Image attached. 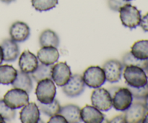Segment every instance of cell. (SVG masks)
<instances>
[{"label": "cell", "instance_id": "32", "mask_svg": "<svg viewBox=\"0 0 148 123\" xmlns=\"http://www.w3.org/2000/svg\"><path fill=\"white\" fill-rule=\"evenodd\" d=\"M108 122H118V123H125L126 122V120H125V117H124V114H121V115H119L115 117L114 118H113L112 120H110Z\"/></svg>", "mask_w": 148, "mask_h": 123}, {"label": "cell", "instance_id": "36", "mask_svg": "<svg viewBox=\"0 0 148 123\" xmlns=\"http://www.w3.org/2000/svg\"><path fill=\"white\" fill-rule=\"evenodd\" d=\"M143 122H144V123H148V111H147V114L145 115V117L144 120H143Z\"/></svg>", "mask_w": 148, "mask_h": 123}, {"label": "cell", "instance_id": "31", "mask_svg": "<svg viewBox=\"0 0 148 123\" xmlns=\"http://www.w3.org/2000/svg\"><path fill=\"white\" fill-rule=\"evenodd\" d=\"M140 25L141 26V27L144 31L148 33V13L142 17Z\"/></svg>", "mask_w": 148, "mask_h": 123}, {"label": "cell", "instance_id": "17", "mask_svg": "<svg viewBox=\"0 0 148 123\" xmlns=\"http://www.w3.org/2000/svg\"><path fill=\"white\" fill-rule=\"evenodd\" d=\"M37 58L40 63L46 65H53L59 58V51L56 47L44 46L38 52Z\"/></svg>", "mask_w": 148, "mask_h": 123}, {"label": "cell", "instance_id": "7", "mask_svg": "<svg viewBox=\"0 0 148 123\" xmlns=\"http://www.w3.org/2000/svg\"><path fill=\"white\" fill-rule=\"evenodd\" d=\"M91 102L93 107L101 111H108L112 108V97L105 88H95L91 95Z\"/></svg>", "mask_w": 148, "mask_h": 123}, {"label": "cell", "instance_id": "3", "mask_svg": "<svg viewBox=\"0 0 148 123\" xmlns=\"http://www.w3.org/2000/svg\"><path fill=\"white\" fill-rule=\"evenodd\" d=\"M56 88L51 79H45L38 82L36 89L37 100L42 104H49L55 99Z\"/></svg>", "mask_w": 148, "mask_h": 123}, {"label": "cell", "instance_id": "18", "mask_svg": "<svg viewBox=\"0 0 148 123\" xmlns=\"http://www.w3.org/2000/svg\"><path fill=\"white\" fill-rule=\"evenodd\" d=\"M12 85L14 88L24 90L27 93H30L33 88V80L28 73L17 70V77L12 83Z\"/></svg>", "mask_w": 148, "mask_h": 123}, {"label": "cell", "instance_id": "5", "mask_svg": "<svg viewBox=\"0 0 148 123\" xmlns=\"http://www.w3.org/2000/svg\"><path fill=\"white\" fill-rule=\"evenodd\" d=\"M29 93L19 88H13L7 91L4 96V103L13 109H20L29 103Z\"/></svg>", "mask_w": 148, "mask_h": 123}, {"label": "cell", "instance_id": "6", "mask_svg": "<svg viewBox=\"0 0 148 123\" xmlns=\"http://www.w3.org/2000/svg\"><path fill=\"white\" fill-rule=\"evenodd\" d=\"M112 97V106L117 111H124L131 106L133 102V96L128 88H118Z\"/></svg>", "mask_w": 148, "mask_h": 123}, {"label": "cell", "instance_id": "34", "mask_svg": "<svg viewBox=\"0 0 148 123\" xmlns=\"http://www.w3.org/2000/svg\"><path fill=\"white\" fill-rule=\"evenodd\" d=\"M144 100H145L144 104H145V105L146 109H147V110L148 111V95L145 97V98Z\"/></svg>", "mask_w": 148, "mask_h": 123}, {"label": "cell", "instance_id": "30", "mask_svg": "<svg viewBox=\"0 0 148 123\" xmlns=\"http://www.w3.org/2000/svg\"><path fill=\"white\" fill-rule=\"evenodd\" d=\"M49 123H67V121H66V119L64 118V116H62V114H55V115H53L51 117L50 120L48 122Z\"/></svg>", "mask_w": 148, "mask_h": 123}, {"label": "cell", "instance_id": "22", "mask_svg": "<svg viewBox=\"0 0 148 123\" xmlns=\"http://www.w3.org/2000/svg\"><path fill=\"white\" fill-rule=\"evenodd\" d=\"M131 53L137 59L148 60V40L135 42L132 46Z\"/></svg>", "mask_w": 148, "mask_h": 123}, {"label": "cell", "instance_id": "13", "mask_svg": "<svg viewBox=\"0 0 148 123\" xmlns=\"http://www.w3.org/2000/svg\"><path fill=\"white\" fill-rule=\"evenodd\" d=\"M38 66V59L37 56L30 52L25 50L22 53L19 59V67L20 70L26 73H33Z\"/></svg>", "mask_w": 148, "mask_h": 123}, {"label": "cell", "instance_id": "26", "mask_svg": "<svg viewBox=\"0 0 148 123\" xmlns=\"http://www.w3.org/2000/svg\"><path fill=\"white\" fill-rule=\"evenodd\" d=\"M147 61L148 60H142V59H137L130 52L124 55L122 58V65H124V67L134 65V66L140 67L145 69L147 65Z\"/></svg>", "mask_w": 148, "mask_h": 123}, {"label": "cell", "instance_id": "4", "mask_svg": "<svg viewBox=\"0 0 148 123\" xmlns=\"http://www.w3.org/2000/svg\"><path fill=\"white\" fill-rule=\"evenodd\" d=\"M82 78L85 85L92 88H100L106 80L103 69L99 66H91L87 68L83 72Z\"/></svg>", "mask_w": 148, "mask_h": 123}, {"label": "cell", "instance_id": "35", "mask_svg": "<svg viewBox=\"0 0 148 123\" xmlns=\"http://www.w3.org/2000/svg\"><path fill=\"white\" fill-rule=\"evenodd\" d=\"M2 2L4 3H6V4H10V3L12 2V1H14V0H1Z\"/></svg>", "mask_w": 148, "mask_h": 123}, {"label": "cell", "instance_id": "14", "mask_svg": "<svg viewBox=\"0 0 148 123\" xmlns=\"http://www.w3.org/2000/svg\"><path fill=\"white\" fill-rule=\"evenodd\" d=\"M40 114L37 104L34 102L28 103L20 111V121L23 123H38L40 120Z\"/></svg>", "mask_w": 148, "mask_h": 123}, {"label": "cell", "instance_id": "39", "mask_svg": "<svg viewBox=\"0 0 148 123\" xmlns=\"http://www.w3.org/2000/svg\"><path fill=\"white\" fill-rule=\"evenodd\" d=\"M126 1H132V0H126Z\"/></svg>", "mask_w": 148, "mask_h": 123}, {"label": "cell", "instance_id": "8", "mask_svg": "<svg viewBox=\"0 0 148 123\" xmlns=\"http://www.w3.org/2000/svg\"><path fill=\"white\" fill-rule=\"evenodd\" d=\"M147 110L144 103L136 101L132 102L130 107L124 111V115L127 123L143 122Z\"/></svg>", "mask_w": 148, "mask_h": 123}, {"label": "cell", "instance_id": "33", "mask_svg": "<svg viewBox=\"0 0 148 123\" xmlns=\"http://www.w3.org/2000/svg\"><path fill=\"white\" fill-rule=\"evenodd\" d=\"M3 61H4V58H3V51L1 46H0V65H1Z\"/></svg>", "mask_w": 148, "mask_h": 123}, {"label": "cell", "instance_id": "38", "mask_svg": "<svg viewBox=\"0 0 148 123\" xmlns=\"http://www.w3.org/2000/svg\"><path fill=\"white\" fill-rule=\"evenodd\" d=\"M144 70L145 71L146 74H147V75H148V61H147V65H146V67H145V69H144Z\"/></svg>", "mask_w": 148, "mask_h": 123}, {"label": "cell", "instance_id": "28", "mask_svg": "<svg viewBox=\"0 0 148 123\" xmlns=\"http://www.w3.org/2000/svg\"><path fill=\"white\" fill-rule=\"evenodd\" d=\"M127 88L131 91L133 98L135 99L144 100L148 95V83L145 86L140 87V88H133L131 86H128Z\"/></svg>", "mask_w": 148, "mask_h": 123}, {"label": "cell", "instance_id": "20", "mask_svg": "<svg viewBox=\"0 0 148 123\" xmlns=\"http://www.w3.org/2000/svg\"><path fill=\"white\" fill-rule=\"evenodd\" d=\"M39 43L41 47L53 46L57 48L59 46V38L54 31L50 29H47L40 33Z\"/></svg>", "mask_w": 148, "mask_h": 123}, {"label": "cell", "instance_id": "9", "mask_svg": "<svg viewBox=\"0 0 148 123\" xmlns=\"http://www.w3.org/2000/svg\"><path fill=\"white\" fill-rule=\"evenodd\" d=\"M85 84L82 76L79 74H75L71 76L70 79L66 84L63 86L62 91L66 96L75 98L79 96L84 92Z\"/></svg>", "mask_w": 148, "mask_h": 123}, {"label": "cell", "instance_id": "19", "mask_svg": "<svg viewBox=\"0 0 148 123\" xmlns=\"http://www.w3.org/2000/svg\"><path fill=\"white\" fill-rule=\"evenodd\" d=\"M59 114L64 116L69 123H79L82 122L80 109L75 104H67L61 107Z\"/></svg>", "mask_w": 148, "mask_h": 123}, {"label": "cell", "instance_id": "12", "mask_svg": "<svg viewBox=\"0 0 148 123\" xmlns=\"http://www.w3.org/2000/svg\"><path fill=\"white\" fill-rule=\"evenodd\" d=\"M10 35L12 40L17 43L25 41L30 36V29L27 23L17 21L13 23L10 28Z\"/></svg>", "mask_w": 148, "mask_h": 123}, {"label": "cell", "instance_id": "24", "mask_svg": "<svg viewBox=\"0 0 148 123\" xmlns=\"http://www.w3.org/2000/svg\"><path fill=\"white\" fill-rule=\"evenodd\" d=\"M38 107L40 111L49 117H51L55 114H59L61 109L60 104H59V101L56 99H54L49 104H42L38 101Z\"/></svg>", "mask_w": 148, "mask_h": 123}, {"label": "cell", "instance_id": "29", "mask_svg": "<svg viewBox=\"0 0 148 123\" xmlns=\"http://www.w3.org/2000/svg\"><path fill=\"white\" fill-rule=\"evenodd\" d=\"M129 3L126 0H108V7L111 10L115 12H119L120 9Z\"/></svg>", "mask_w": 148, "mask_h": 123}, {"label": "cell", "instance_id": "37", "mask_svg": "<svg viewBox=\"0 0 148 123\" xmlns=\"http://www.w3.org/2000/svg\"><path fill=\"white\" fill-rule=\"evenodd\" d=\"M5 122V120H4V118L2 117V116L0 114V123H4Z\"/></svg>", "mask_w": 148, "mask_h": 123}, {"label": "cell", "instance_id": "15", "mask_svg": "<svg viewBox=\"0 0 148 123\" xmlns=\"http://www.w3.org/2000/svg\"><path fill=\"white\" fill-rule=\"evenodd\" d=\"M81 120L85 123H101L105 120L104 114L93 106L86 105L80 109Z\"/></svg>", "mask_w": 148, "mask_h": 123}, {"label": "cell", "instance_id": "11", "mask_svg": "<svg viewBox=\"0 0 148 123\" xmlns=\"http://www.w3.org/2000/svg\"><path fill=\"white\" fill-rule=\"evenodd\" d=\"M72 76L70 67L66 62H59L53 65L51 79L56 85L63 87L68 82Z\"/></svg>", "mask_w": 148, "mask_h": 123}, {"label": "cell", "instance_id": "1", "mask_svg": "<svg viewBox=\"0 0 148 123\" xmlns=\"http://www.w3.org/2000/svg\"><path fill=\"white\" fill-rule=\"evenodd\" d=\"M124 78L128 86L140 88L148 83V78L144 69L137 66L130 65L124 67Z\"/></svg>", "mask_w": 148, "mask_h": 123}, {"label": "cell", "instance_id": "10", "mask_svg": "<svg viewBox=\"0 0 148 123\" xmlns=\"http://www.w3.org/2000/svg\"><path fill=\"white\" fill-rule=\"evenodd\" d=\"M124 65L116 59H110L105 62L103 66L106 79L111 83H115L121 79Z\"/></svg>", "mask_w": 148, "mask_h": 123}, {"label": "cell", "instance_id": "25", "mask_svg": "<svg viewBox=\"0 0 148 123\" xmlns=\"http://www.w3.org/2000/svg\"><path fill=\"white\" fill-rule=\"evenodd\" d=\"M59 0H31L32 6L39 12L49 11L56 7Z\"/></svg>", "mask_w": 148, "mask_h": 123}, {"label": "cell", "instance_id": "23", "mask_svg": "<svg viewBox=\"0 0 148 123\" xmlns=\"http://www.w3.org/2000/svg\"><path fill=\"white\" fill-rule=\"evenodd\" d=\"M52 68L53 65H46L44 64H38V66L36 70L32 74V78L36 82H38L39 81L45 79H51Z\"/></svg>", "mask_w": 148, "mask_h": 123}, {"label": "cell", "instance_id": "27", "mask_svg": "<svg viewBox=\"0 0 148 123\" xmlns=\"http://www.w3.org/2000/svg\"><path fill=\"white\" fill-rule=\"evenodd\" d=\"M0 114L2 116L5 122H10L15 118L16 111L6 105L4 100L0 99Z\"/></svg>", "mask_w": 148, "mask_h": 123}, {"label": "cell", "instance_id": "2", "mask_svg": "<svg viewBox=\"0 0 148 123\" xmlns=\"http://www.w3.org/2000/svg\"><path fill=\"white\" fill-rule=\"evenodd\" d=\"M121 23L125 27L134 29L138 27L142 19L141 12L134 6L127 3L119 10Z\"/></svg>", "mask_w": 148, "mask_h": 123}, {"label": "cell", "instance_id": "21", "mask_svg": "<svg viewBox=\"0 0 148 123\" xmlns=\"http://www.w3.org/2000/svg\"><path fill=\"white\" fill-rule=\"evenodd\" d=\"M17 70L11 65H0V84L10 85L15 80Z\"/></svg>", "mask_w": 148, "mask_h": 123}, {"label": "cell", "instance_id": "16", "mask_svg": "<svg viewBox=\"0 0 148 123\" xmlns=\"http://www.w3.org/2000/svg\"><path fill=\"white\" fill-rule=\"evenodd\" d=\"M4 62H13L20 56V48L17 42L12 39H5L1 42Z\"/></svg>", "mask_w": 148, "mask_h": 123}]
</instances>
